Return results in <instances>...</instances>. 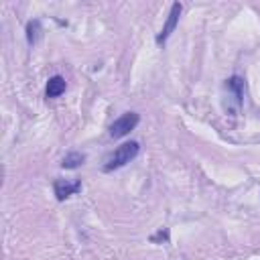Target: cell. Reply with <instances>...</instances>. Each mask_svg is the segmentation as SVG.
<instances>
[{"label":"cell","mask_w":260,"mask_h":260,"mask_svg":"<svg viewBox=\"0 0 260 260\" xmlns=\"http://www.w3.org/2000/svg\"><path fill=\"white\" fill-rule=\"evenodd\" d=\"M226 90L234 94V100H236V104L240 106V104H242V96H244V81H242V77H238V75L230 77V79L226 81Z\"/></svg>","instance_id":"6"},{"label":"cell","mask_w":260,"mask_h":260,"mask_svg":"<svg viewBox=\"0 0 260 260\" xmlns=\"http://www.w3.org/2000/svg\"><path fill=\"white\" fill-rule=\"evenodd\" d=\"M41 37V21H29L27 23V43L29 45H35Z\"/></svg>","instance_id":"8"},{"label":"cell","mask_w":260,"mask_h":260,"mask_svg":"<svg viewBox=\"0 0 260 260\" xmlns=\"http://www.w3.org/2000/svg\"><path fill=\"white\" fill-rule=\"evenodd\" d=\"M83 163H85V155L79 153V151H73V153H67V155L63 157L61 167H63V169H77V167H81Z\"/></svg>","instance_id":"7"},{"label":"cell","mask_w":260,"mask_h":260,"mask_svg":"<svg viewBox=\"0 0 260 260\" xmlns=\"http://www.w3.org/2000/svg\"><path fill=\"white\" fill-rule=\"evenodd\" d=\"M67 90V81H65V77H61V75H53L49 81H47V98H59L63 92Z\"/></svg>","instance_id":"5"},{"label":"cell","mask_w":260,"mask_h":260,"mask_svg":"<svg viewBox=\"0 0 260 260\" xmlns=\"http://www.w3.org/2000/svg\"><path fill=\"white\" fill-rule=\"evenodd\" d=\"M169 238V232L167 230H161L157 236H153V242H159V240H167Z\"/></svg>","instance_id":"9"},{"label":"cell","mask_w":260,"mask_h":260,"mask_svg":"<svg viewBox=\"0 0 260 260\" xmlns=\"http://www.w3.org/2000/svg\"><path fill=\"white\" fill-rule=\"evenodd\" d=\"M139 122H141V116H139L137 112H126V114H122L118 120L112 122V126H110V137H112V139H122V137L130 135V133H133V130L139 126Z\"/></svg>","instance_id":"2"},{"label":"cell","mask_w":260,"mask_h":260,"mask_svg":"<svg viewBox=\"0 0 260 260\" xmlns=\"http://www.w3.org/2000/svg\"><path fill=\"white\" fill-rule=\"evenodd\" d=\"M81 189V183L79 181H67V179H57L53 183V191H55V197L59 201H65L67 197H71L73 193H77Z\"/></svg>","instance_id":"4"},{"label":"cell","mask_w":260,"mask_h":260,"mask_svg":"<svg viewBox=\"0 0 260 260\" xmlns=\"http://www.w3.org/2000/svg\"><path fill=\"white\" fill-rule=\"evenodd\" d=\"M181 11H183L181 3H173L171 13H169V17H167V23L163 25L161 33L157 35V43H159V45H163V43H165V41L171 37V33L175 31V27H177V23H179V17H181Z\"/></svg>","instance_id":"3"},{"label":"cell","mask_w":260,"mask_h":260,"mask_svg":"<svg viewBox=\"0 0 260 260\" xmlns=\"http://www.w3.org/2000/svg\"><path fill=\"white\" fill-rule=\"evenodd\" d=\"M141 151V145L137 141H130V143H124L120 145L104 163V171L110 173V171H116V169H122L124 165H128L130 161H135L137 155Z\"/></svg>","instance_id":"1"}]
</instances>
